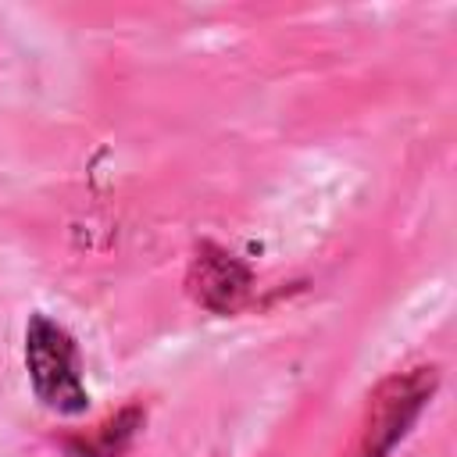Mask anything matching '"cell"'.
Returning <instances> with one entry per match:
<instances>
[{
	"label": "cell",
	"instance_id": "cell-1",
	"mask_svg": "<svg viewBox=\"0 0 457 457\" xmlns=\"http://www.w3.org/2000/svg\"><path fill=\"white\" fill-rule=\"evenodd\" d=\"M25 361L36 396L57 411V414H79L86 411V389L79 378V353L75 343L61 325H54L46 314H32L25 328Z\"/></svg>",
	"mask_w": 457,
	"mask_h": 457
},
{
	"label": "cell",
	"instance_id": "cell-2",
	"mask_svg": "<svg viewBox=\"0 0 457 457\" xmlns=\"http://www.w3.org/2000/svg\"><path fill=\"white\" fill-rule=\"evenodd\" d=\"M432 389H436V368H418L411 375H396L382 382L368 403L364 432L353 457H386L396 446V439L407 432V425L418 418Z\"/></svg>",
	"mask_w": 457,
	"mask_h": 457
},
{
	"label": "cell",
	"instance_id": "cell-3",
	"mask_svg": "<svg viewBox=\"0 0 457 457\" xmlns=\"http://www.w3.org/2000/svg\"><path fill=\"white\" fill-rule=\"evenodd\" d=\"M246 289H250V271H246L243 261H236L232 253H225L211 243H204L196 250V257L189 264V293L204 307H211L218 314H228L243 303Z\"/></svg>",
	"mask_w": 457,
	"mask_h": 457
},
{
	"label": "cell",
	"instance_id": "cell-4",
	"mask_svg": "<svg viewBox=\"0 0 457 457\" xmlns=\"http://www.w3.org/2000/svg\"><path fill=\"white\" fill-rule=\"evenodd\" d=\"M139 421V411H125L118 414L114 421L100 425V432L93 439H82V443H71V457H114L121 450V443L132 436V425Z\"/></svg>",
	"mask_w": 457,
	"mask_h": 457
}]
</instances>
